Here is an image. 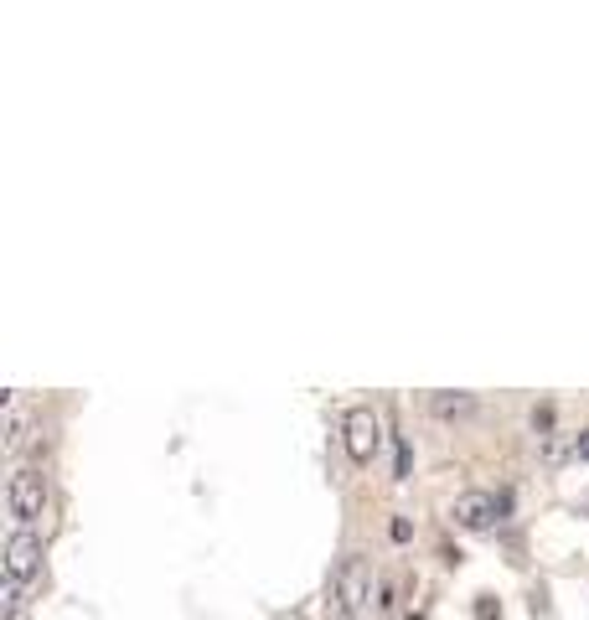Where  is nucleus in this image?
I'll return each mask as SVG.
<instances>
[{
  "mask_svg": "<svg viewBox=\"0 0 589 620\" xmlns=\"http://www.w3.org/2000/svg\"><path fill=\"white\" fill-rule=\"evenodd\" d=\"M47 496H52V486L37 465H21V471L6 481V507H11L16 522H37L47 512Z\"/></svg>",
  "mask_w": 589,
  "mask_h": 620,
  "instance_id": "obj_1",
  "label": "nucleus"
},
{
  "mask_svg": "<svg viewBox=\"0 0 589 620\" xmlns=\"http://www.w3.org/2000/svg\"><path fill=\"white\" fill-rule=\"evenodd\" d=\"M341 434H347V460H352V465H372V455H378V445H383V419H378V409H367V403L347 409V419H341Z\"/></svg>",
  "mask_w": 589,
  "mask_h": 620,
  "instance_id": "obj_2",
  "label": "nucleus"
},
{
  "mask_svg": "<svg viewBox=\"0 0 589 620\" xmlns=\"http://www.w3.org/2000/svg\"><path fill=\"white\" fill-rule=\"evenodd\" d=\"M336 600H341V610H347V615H362L367 610V600H372V558L352 553L347 564L336 569Z\"/></svg>",
  "mask_w": 589,
  "mask_h": 620,
  "instance_id": "obj_3",
  "label": "nucleus"
},
{
  "mask_svg": "<svg viewBox=\"0 0 589 620\" xmlns=\"http://www.w3.org/2000/svg\"><path fill=\"white\" fill-rule=\"evenodd\" d=\"M502 512H507V502H502V496H491V491H465V496H455V507H450L455 527H465V533H486V527H496Z\"/></svg>",
  "mask_w": 589,
  "mask_h": 620,
  "instance_id": "obj_4",
  "label": "nucleus"
},
{
  "mask_svg": "<svg viewBox=\"0 0 589 620\" xmlns=\"http://www.w3.org/2000/svg\"><path fill=\"white\" fill-rule=\"evenodd\" d=\"M42 574V538L37 533H11L6 538V579H16V584H31Z\"/></svg>",
  "mask_w": 589,
  "mask_h": 620,
  "instance_id": "obj_5",
  "label": "nucleus"
},
{
  "mask_svg": "<svg viewBox=\"0 0 589 620\" xmlns=\"http://www.w3.org/2000/svg\"><path fill=\"white\" fill-rule=\"evenodd\" d=\"M429 414L434 419H465V414H476V398L471 393H434L429 398Z\"/></svg>",
  "mask_w": 589,
  "mask_h": 620,
  "instance_id": "obj_6",
  "label": "nucleus"
},
{
  "mask_svg": "<svg viewBox=\"0 0 589 620\" xmlns=\"http://www.w3.org/2000/svg\"><path fill=\"white\" fill-rule=\"evenodd\" d=\"M6 605H0V620H16L21 615V605H26V584H16V579H6V595H0Z\"/></svg>",
  "mask_w": 589,
  "mask_h": 620,
  "instance_id": "obj_7",
  "label": "nucleus"
},
{
  "mask_svg": "<svg viewBox=\"0 0 589 620\" xmlns=\"http://www.w3.org/2000/svg\"><path fill=\"white\" fill-rule=\"evenodd\" d=\"M409 471H414V450H409V440H398V460H393V476H398V481H409Z\"/></svg>",
  "mask_w": 589,
  "mask_h": 620,
  "instance_id": "obj_8",
  "label": "nucleus"
},
{
  "mask_svg": "<svg viewBox=\"0 0 589 620\" xmlns=\"http://www.w3.org/2000/svg\"><path fill=\"white\" fill-rule=\"evenodd\" d=\"M16 445H21V409L11 403L6 409V450H16Z\"/></svg>",
  "mask_w": 589,
  "mask_h": 620,
  "instance_id": "obj_9",
  "label": "nucleus"
},
{
  "mask_svg": "<svg viewBox=\"0 0 589 620\" xmlns=\"http://www.w3.org/2000/svg\"><path fill=\"white\" fill-rule=\"evenodd\" d=\"M388 538H393V543H409V538H414V522H409V517H393V522H388Z\"/></svg>",
  "mask_w": 589,
  "mask_h": 620,
  "instance_id": "obj_10",
  "label": "nucleus"
},
{
  "mask_svg": "<svg viewBox=\"0 0 589 620\" xmlns=\"http://www.w3.org/2000/svg\"><path fill=\"white\" fill-rule=\"evenodd\" d=\"M502 615V605H496V595H476V620H496Z\"/></svg>",
  "mask_w": 589,
  "mask_h": 620,
  "instance_id": "obj_11",
  "label": "nucleus"
},
{
  "mask_svg": "<svg viewBox=\"0 0 589 620\" xmlns=\"http://www.w3.org/2000/svg\"><path fill=\"white\" fill-rule=\"evenodd\" d=\"M533 429H543V434L553 429V409H548V403H543V409H533Z\"/></svg>",
  "mask_w": 589,
  "mask_h": 620,
  "instance_id": "obj_12",
  "label": "nucleus"
},
{
  "mask_svg": "<svg viewBox=\"0 0 589 620\" xmlns=\"http://www.w3.org/2000/svg\"><path fill=\"white\" fill-rule=\"evenodd\" d=\"M574 450H579V460H589V429H584V440H579Z\"/></svg>",
  "mask_w": 589,
  "mask_h": 620,
  "instance_id": "obj_13",
  "label": "nucleus"
},
{
  "mask_svg": "<svg viewBox=\"0 0 589 620\" xmlns=\"http://www.w3.org/2000/svg\"><path fill=\"white\" fill-rule=\"evenodd\" d=\"M336 620H357V615H347V610H341V615H336Z\"/></svg>",
  "mask_w": 589,
  "mask_h": 620,
  "instance_id": "obj_14",
  "label": "nucleus"
},
{
  "mask_svg": "<svg viewBox=\"0 0 589 620\" xmlns=\"http://www.w3.org/2000/svg\"><path fill=\"white\" fill-rule=\"evenodd\" d=\"M403 620H424V615H419V610H414V615H403Z\"/></svg>",
  "mask_w": 589,
  "mask_h": 620,
  "instance_id": "obj_15",
  "label": "nucleus"
}]
</instances>
